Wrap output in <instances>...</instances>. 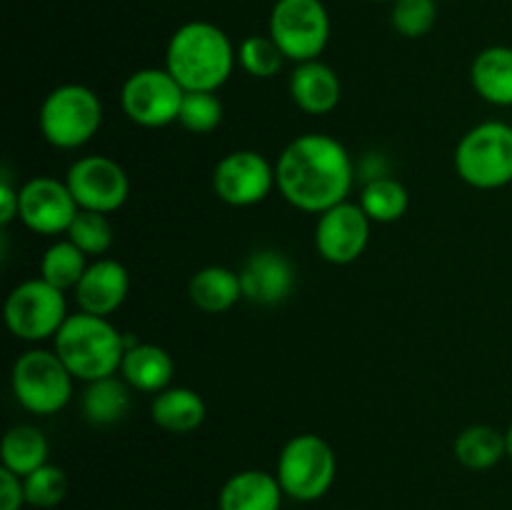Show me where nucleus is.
Here are the masks:
<instances>
[{"label": "nucleus", "instance_id": "nucleus-1", "mask_svg": "<svg viewBox=\"0 0 512 510\" xmlns=\"http://www.w3.org/2000/svg\"><path fill=\"white\" fill-rule=\"evenodd\" d=\"M355 165L348 148L325 133L298 135L275 163V183L293 208L325 213L345 203L353 190Z\"/></svg>", "mask_w": 512, "mask_h": 510}, {"label": "nucleus", "instance_id": "nucleus-2", "mask_svg": "<svg viewBox=\"0 0 512 510\" xmlns=\"http://www.w3.org/2000/svg\"><path fill=\"white\" fill-rule=\"evenodd\" d=\"M238 50L220 25L190 20L180 25L165 48V70L185 93H215L233 75Z\"/></svg>", "mask_w": 512, "mask_h": 510}, {"label": "nucleus", "instance_id": "nucleus-3", "mask_svg": "<svg viewBox=\"0 0 512 510\" xmlns=\"http://www.w3.org/2000/svg\"><path fill=\"white\" fill-rule=\"evenodd\" d=\"M55 353L75 380L93 383L120 373L125 355V335L108 318L90 313L68 315L53 338Z\"/></svg>", "mask_w": 512, "mask_h": 510}, {"label": "nucleus", "instance_id": "nucleus-4", "mask_svg": "<svg viewBox=\"0 0 512 510\" xmlns=\"http://www.w3.org/2000/svg\"><path fill=\"white\" fill-rule=\"evenodd\" d=\"M40 133L53 148L75 150L95 138L103 125V103L80 83H65L50 90L40 105Z\"/></svg>", "mask_w": 512, "mask_h": 510}, {"label": "nucleus", "instance_id": "nucleus-5", "mask_svg": "<svg viewBox=\"0 0 512 510\" xmlns=\"http://www.w3.org/2000/svg\"><path fill=\"white\" fill-rule=\"evenodd\" d=\"M338 460L325 438L315 433L293 435L283 445L275 465V478L288 498L298 503L320 500L335 483Z\"/></svg>", "mask_w": 512, "mask_h": 510}, {"label": "nucleus", "instance_id": "nucleus-6", "mask_svg": "<svg viewBox=\"0 0 512 510\" xmlns=\"http://www.w3.org/2000/svg\"><path fill=\"white\" fill-rule=\"evenodd\" d=\"M460 180L478 190H498L512 183V125L488 120L463 135L455 148Z\"/></svg>", "mask_w": 512, "mask_h": 510}, {"label": "nucleus", "instance_id": "nucleus-7", "mask_svg": "<svg viewBox=\"0 0 512 510\" xmlns=\"http://www.w3.org/2000/svg\"><path fill=\"white\" fill-rule=\"evenodd\" d=\"M73 375L58 353L33 348L20 355L10 370L13 395L28 413L55 415L73 398Z\"/></svg>", "mask_w": 512, "mask_h": 510}, {"label": "nucleus", "instance_id": "nucleus-8", "mask_svg": "<svg viewBox=\"0 0 512 510\" xmlns=\"http://www.w3.org/2000/svg\"><path fill=\"white\" fill-rule=\"evenodd\" d=\"M268 35L293 63L318 60L330 40V13L323 0H275Z\"/></svg>", "mask_w": 512, "mask_h": 510}, {"label": "nucleus", "instance_id": "nucleus-9", "mask_svg": "<svg viewBox=\"0 0 512 510\" xmlns=\"http://www.w3.org/2000/svg\"><path fill=\"white\" fill-rule=\"evenodd\" d=\"M5 325L10 333L25 343L55 338L63 323L68 320V303L65 293L43 278L23 280L10 290L5 298Z\"/></svg>", "mask_w": 512, "mask_h": 510}, {"label": "nucleus", "instance_id": "nucleus-10", "mask_svg": "<svg viewBox=\"0 0 512 510\" xmlns=\"http://www.w3.org/2000/svg\"><path fill=\"white\" fill-rule=\"evenodd\" d=\"M185 90L165 68H140L123 83L120 105L140 128H165L178 123Z\"/></svg>", "mask_w": 512, "mask_h": 510}, {"label": "nucleus", "instance_id": "nucleus-11", "mask_svg": "<svg viewBox=\"0 0 512 510\" xmlns=\"http://www.w3.org/2000/svg\"><path fill=\"white\" fill-rule=\"evenodd\" d=\"M65 183L80 210H93L103 215L123 208L130 195L128 173L108 155L78 158L65 173Z\"/></svg>", "mask_w": 512, "mask_h": 510}, {"label": "nucleus", "instance_id": "nucleus-12", "mask_svg": "<svg viewBox=\"0 0 512 510\" xmlns=\"http://www.w3.org/2000/svg\"><path fill=\"white\" fill-rule=\"evenodd\" d=\"M275 183V168L255 150H233L213 170V190L225 205L250 208L263 203Z\"/></svg>", "mask_w": 512, "mask_h": 510}, {"label": "nucleus", "instance_id": "nucleus-13", "mask_svg": "<svg viewBox=\"0 0 512 510\" xmlns=\"http://www.w3.org/2000/svg\"><path fill=\"white\" fill-rule=\"evenodd\" d=\"M18 218L28 230L38 235L68 233L70 223L78 215V203L68 183L50 175H38L20 185Z\"/></svg>", "mask_w": 512, "mask_h": 510}, {"label": "nucleus", "instance_id": "nucleus-14", "mask_svg": "<svg viewBox=\"0 0 512 510\" xmlns=\"http://www.w3.org/2000/svg\"><path fill=\"white\" fill-rule=\"evenodd\" d=\"M370 223L373 220L360 203L350 200L320 213L315 225V248L320 258L333 265L355 263L370 243Z\"/></svg>", "mask_w": 512, "mask_h": 510}, {"label": "nucleus", "instance_id": "nucleus-15", "mask_svg": "<svg viewBox=\"0 0 512 510\" xmlns=\"http://www.w3.org/2000/svg\"><path fill=\"white\" fill-rule=\"evenodd\" d=\"M240 285L245 300L270 308L288 300V295L293 293L295 268L280 250H255L240 268Z\"/></svg>", "mask_w": 512, "mask_h": 510}, {"label": "nucleus", "instance_id": "nucleus-16", "mask_svg": "<svg viewBox=\"0 0 512 510\" xmlns=\"http://www.w3.org/2000/svg\"><path fill=\"white\" fill-rule=\"evenodd\" d=\"M130 290V275L120 260L98 258L88 265L75 285V303L83 313L108 318L125 303Z\"/></svg>", "mask_w": 512, "mask_h": 510}, {"label": "nucleus", "instance_id": "nucleus-17", "mask_svg": "<svg viewBox=\"0 0 512 510\" xmlns=\"http://www.w3.org/2000/svg\"><path fill=\"white\" fill-rule=\"evenodd\" d=\"M343 85L338 73L323 60H308L295 65L290 75V98L303 113L328 115L338 108Z\"/></svg>", "mask_w": 512, "mask_h": 510}, {"label": "nucleus", "instance_id": "nucleus-18", "mask_svg": "<svg viewBox=\"0 0 512 510\" xmlns=\"http://www.w3.org/2000/svg\"><path fill=\"white\" fill-rule=\"evenodd\" d=\"M283 495L273 473L255 468L240 470L220 488L218 510H280Z\"/></svg>", "mask_w": 512, "mask_h": 510}, {"label": "nucleus", "instance_id": "nucleus-19", "mask_svg": "<svg viewBox=\"0 0 512 510\" xmlns=\"http://www.w3.org/2000/svg\"><path fill=\"white\" fill-rule=\"evenodd\" d=\"M120 375L125 383L140 393L158 395L160 390L170 388L175 375V363L165 348L155 343H135L125 350Z\"/></svg>", "mask_w": 512, "mask_h": 510}, {"label": "nucleus", "instance_id": "nucleus-20", "mask_svg": "<svg viewBox=\"0 0 512 510\" xmlns=\"http://www.w3.org/2000/svg\"><path fill=\"white\" fill-rule=\"evenodd\" d=\"M470 83L475 93L490 105L510 108L512 105V48L490 45L475 55L470 65Z\"/></svg>", "mask_w": 512, "mask_h": 510}, {"label": "nucleus", "instance_id": "nucleus-21", "mask_svg": "<svg viewBox=\"0 0 512 510\" xmlns=\"http://www.w3.org/2000/svg\"><path fill=\"white\" fill-rule=\"evenodd\" d=\"M205 400L193 388H165L150 403V418L158 428L188 435L205 423Z\"/></svg>", "mask_w": 512, "mask_h": 510}, {"label": "nucleus", "instance_id": "nucleus-22", "mask_svg": "<svg viewBox=\"0 0 512 510\" xmlns=\"http://www.w3.org/2000/svg\"><path fill=\"white\" fill-rule=\"evenodd\" d=\"M188 295L195 308H200L203 313H225L243 298L240 273L223 268V265H208L190 278Z\"/></svg>", "mask_w": 512, "mask_h": 510}, {"label": "nucleus", "instance_id": "nucleus-23", "mask_svg": "<svg viewBox=\"0 0 512 510\" xmlns=\"http://www.w3.org/2000/svg\"><path fill=\"white\" fill-rule=\"evenodd\" d=\"M130 405H133L130 385L123 378H118V375L85 383L83 415L95 428H108V425L125 420L130 413Z\"/></svg>", "mask_w": 512, "mask_h": 510}, {"label": "nucleus", "instance_id": "nucleus-24", "mask_svg": "<svg viewBox=\"0 0 512 510\" xmlns=\"http://www.w3.org/2000/svg\"><path fill=\"white\" fill-rule=\"evenodd\" d=\"M50 445L48 438L43 435V430L35 428V425L20 423L13 425L8 433L3 435V443H0V468L10 470V473L30 475L33 470L43 468L48 463Z\"/></svg>", "mask_w": 512, "mask_h": 510}, {"label": "nucleus", "instance_id": "nucleus-25", "mask_svg": "<svg viewBox=\"0 0 512 510\" xmlns=\"http://www.w3.org/2000/svg\"><path fill=\"white\" fill-rule=\"evenodd\" d=\"M453 453L468 470H490L508 458V440L493 425H470L455 438Z\"/></svg>", "mask_w": 512, "mask_h": 510}, {"label": "nucleus", "instance_id": "nucleus-26", "mask_svg": "<svg viewBox=\"0 0 512 510\" xmlns=\"http://www.w3.org/2000/svg\"><path fill=\"white\" fill-rule=\"evenodd\" d=\"M408 205V188L385 173L378 178H370L360 193V208L368 213L373 223H395L408 213Z\"/></svg>", "mask_w": 512, "mask_h": 510}, {"label": "nucleus", "instance_id": "nucleus-27", "mask_svg": "<svg viewBox=\"0 0 512 510\" xmlns=\"http://www.w3.org/2000/svg\"><path fill=\"white\" fill-rule=\"evenodd\" d=\"M88 265V255L73 240H55L40 258V278L65 293V290H75Z\"/></svg>", "mask_w": 512, "mask_h": 510}, {"label": "nucleus", "instance_id": "nucleus-28", "mask_svg": "<svg viewBox=\"0 0 512 510\" xmlns=\"http://www.w3.org/2000/svg\"><path fill=\"white\" fill-rule=\"evenodd\" d=\"M283 50L278 48L270 35H248L243 43L238 45V63L253 78H275L283 70L285 63Z\"/></svg>", "mask_w": 512, "mask_h": 510}, {"label": "nucleus", "instance_id": "nucleus-29", "mask_svg": "<svg viewBox=\"0 0 512 510\" xmlns=\"http://www.w3.org/2000/svg\"><path fill=\"white\" fill-rule=\"evenodd\" d=\"M68 240H73L85 255L100 258L113 245V225H110L108 215L93 213V210H78L75 220L68 228Z\"/></svg>", "mask_w": 512, "mask_h": 510}, {"label": "nucleus", "instance_id": "nucleus-30", "mask_svg": "<svg viewBox=\"0 0 512 510\" xmlns=\"http://www.w3.org/2000/svg\"><path fill=\"white\" fill-rule=\"evenodd\" d=\"M390 23L403 38H425L438 23V0H393Z\"/></svg>", "mask_w": 512, "mask_h": 510}, {"label": "nucleus", "instance_id": "nucleus-31", "mask_svg": "<svg viewBox=\"0 0 512 510\" xmlns=\"http://www.w3.org/2000/svg\"><path fill=\"white\" fill-rule=\"evenodd\" d=\"M25 485V500L30 508L48 510L55 508L65 500L68 495V475L58 468V465L45 463L43 468L33 470L30 475L23 478Z\"/></svg>", "mask_w": 512, "mask_h": 510}, {"label": "nucleus", "instance_id": "nucleus-32", "mask_svg": "<svg viewBox=\"0 0 512 510\" xmlns=\"http://www.w3.org/2000/svg\"><path fill=\"white\" fill-rule=\"evenodd\" d=\"M178 123L190 133H213L223 123V103L215 93H185Z\"/></svg>", "mask_w": 512, "mask_h": 510}, {"label": "nucleus", "instance_id": "nucleus-33", "mask_svg": "<svg viewBox=\"0 0 512 510\" xmlns=\"http://www.w3.org/2000/svg\"><path fill=\"white\" fill-rule=\"evenodd\" d=\"M23 505H28L23 478L0 468V510H23Z\"/></svg>", "mask_w": 512, "mask_h": 510}, {"label": "nucleus", "instance_id": "nucleus-34", "mask_svg": "<svg viewBox=\"0 0 512 510\" xmlns=\"http://www.w3.org/2000/svg\"><path fill=\"white\" fill-rule=\"evenodd\" d=\"M20 208V195L18 190L10 185L8 178H3L0 183V225H10L15 218H18Z\"/></svg>", "mask_w": 512, "mask_h": 510}, {"label": "nucleus", "instance_id": "nucleus-35", "mask_svg": "<svg viewBox=\"0 0 512 510\" xmlns=\"http://www.w3.org/2000/svg\"><path fill=\"white\" fill-rule=\"evenodd\" d=\"M505 440H508V458L512 460V423H510V428L505 430Z\"/></svg>", "mask_w": 512, "mask_h": 510}, {"label": "nucleus", "instance_id": "nucleus-36", "mask_svg": "<svg viewBox=\"0 0 512 510\" xmlns=\"http://www.w3.org/2000/svg\"><path fill=\"white\" fill-rule=\"evenodd\" d=\"M373 3H393V0H373Z\"/></svg>", "mask_w": 512, "mask_h": 510}, {"label": "nucleus", "instance_id": "nucleus-37", "mask_svg": "<svg viewBox=\"0 0 512 510\" xmlns=\"http://www.w3.org/2000/svg\"><path fill=\"white\" fill-rule=\"evenodd\" d=\"M438 3H443V0H438Z\"/></svg>", "mask_w": 512, "mask_h": 510}]
</instances>
